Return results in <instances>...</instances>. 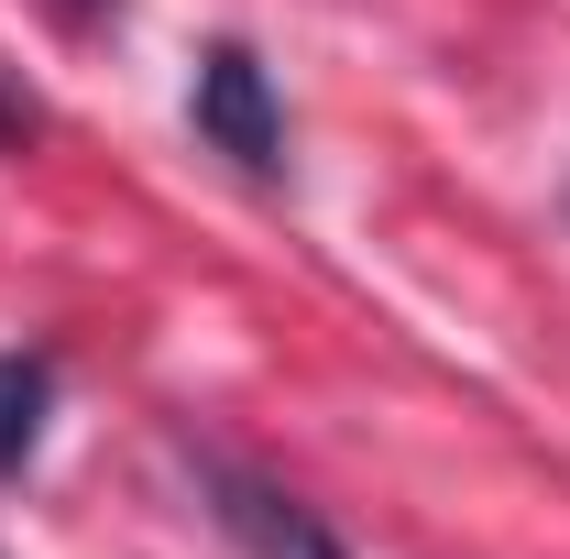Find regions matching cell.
<instances>
[{
  "label": "cell",
  "instance_id": "cell-1",
  "mask_svg": "<svg viewBox=\"0 0 570 559\" xmlns=\"http://www.w3.org/2000/svg\"><path fill=\"white\" fill-rule=\"evenodd\" d=\"M187 133L209 143L230 176H253V187H275V176H285V110H275V77H264V56H253L242 33H219L209 56H198V77H187Z\"/></svg>",
  "mask_w": 570,
  "mask_h": 559
},
{
  "label": "cell",
  "instance_id": "cell-2",
  "mask_svg": "<svg viewBox=\"0 0 570 559\" xmlns=\"http://www.w3.org/2000/svg\"><path fill=\"white\" fill-rule=\"evenodd\" d=\"M198 493H209V516H219V538L242 559H352L307 504L285 483H264V472H242V461H219V450H198Z\"/></svg>",
  "mask_w": 570,
  "mask_h": 559
},
{
  "label": "cell",
  "instance_id": "cell-3",
  "mask_svg": "<svg viewBox=\"0 0 570 559\" xmlns=\"http://www.w3.org/2000/svg\"><path fill=\"white\" fill-rule=\"evenodd\" d=\"M45 418H56V351H0V483L45 450Z\"/></svg>",
  "mask_w": 570,
  "mask_h": 559
},
{
  "label": "cell",
  "instance_id": "cell-4",
  "mask_svg": "<svg viewBox=\"0 0 570 559\" xmlns=\"http://www.w3.org/2000/svg\"><path fill=\"white\" fill-rule=\"evenodd\" d=\"M33 133H45V110H33L22 88H0V143H33Z\"/></svg>",
  "mask_w": 570,
  "mask_h": 559
},
{
  "label": "cell",
  "instance_id": "cell-5",
  "mask_svg": "<svg viewBox=\"0 0 570 559\" xmlns=\"http://www.w3.org/2000/svg\"><path fill=\"white\" fill-rule=\"evenodd\" d=\"M45 11H56L67 33H99V22H121V0H45Z\"/></svg>",
  "mask_w": 570,
  "mask_h": 559
}]
</instances>
